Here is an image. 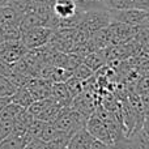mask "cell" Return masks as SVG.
Returning <instances> with one entry per match:
<instances>
[{
  "mask_svg": "<svg viewBox=\"0 0 149 149\" xmlns=\"http://www.w3.org/2000/svg\"><path fill=\"white\" fill-rule=\"evenodd\" d=\"M110 22H111V18L107 9L88 10V12H84L81 22H80V25L77 28L81 29L90 38V36L94 34L95 31L107 28Z\"/></svg>",
  "mask_w": 149,
  "mask_h": 149,
  "instance_id": "cell-1",
  "label": "cell"
},
{
  "mask_svg": "<svg viewBox=\"0 0 149 149\" xmlns=\"http://www.w3.org/2000/svg\"><path fill=\"white\" fill-rule=\"evenodd\" d=\"M54 30L46 26H38L29 30L21 31V42L28 50L42 47L50 41Z\"/></svg>",
  "mask_w": 149,
  "mask_h": 149,
  "instance_id": "cell-2",
  "label": "cell"
},
{
  "mask_svg": "<svg viewBox=\"0 0 149 149\" xmlns=\"http://www.w3.org/2000/svg\"><path fill=\"white\" fill-rule=\"evenodd\" d=\"M111 21L120 22L128 26H140L148 22V12L137 10L134 8H127L120 10H109Z\"/></svg>",
  "mask_w": 149,
  "mask_h": 149,
  "instance_id": "cell-3",
  "label": "cell"
},
{
  "mask_svg": "<svg viewBox=\"0 0 149 149\" xmlns=\"http://www.w3.org/2000/svg\"><path fill=\"white\" fill-rule=\"evenodd\" d=\"M28 49L20 41H4L0 43V60L7 64H13L24 58Z\"/></svg>",
  "mask_w": 149,
  "mask_h": 149,
  "instance_id": "cell-4",
  "label": "cell"
},
{
  "mask_svg": "<svg viewBox=\"0 0 149 149\" xmlns=\"http://www.w3.org/2000/svg\"><path fill=\"white\" fill-rule=\"evenodd\" d=\"M85 130L92 135V137L94 140H98V141L103 143V144H107L114 148L113 140H111L107 126H106L105 122L101 120L98 116H95V115L89 116L86 123H85Z\"/></svg>",
  "mask_w": 149,
  "mask_h": 149,
  "instance_id": "cell-5",
  "label": "cell"
},
{
  "mask_svg": "<svg viewBox=\"0 0 149 149\" xmlns=\"http://www.w3.org/2000/svg\"><path fill=\"white\" fill-rule=\"evenodd\" d=\"M137 28L139 26H128L120 22L111 21L107 26V30L110 33L111 45H119V43H123V42H127L131 38H134L137 31Z\"/></svg>",
  "mask_w": 149,
  "mask_h": 149,
  "instance_id": "cell-6",
  "label": "cell"
},
{
  "mask_svg": "<svg viewBox=\"0 0 149 149\" xmlns=\"http://www.w3.org/2000/svg\"><path fill=\"white\" fill-rule=\"evenodd\" d=\"M52 82L47 81L41 77H30L28 82L25 84V88L29 90L30 95L34 101L38 100H46L50 98V90H51Z\"/></svg>",
  "mask_w": 149,
  "mask_h": 149,
  "instance_id": "cell-7",
  "label": "cell"
},
{
  "mask_svg": "<svg viewBox=\"0 0 149 149\" xmlns=\"http://www.w3.org/2000/svg\"><path fill=\"white\" fill-rule=\"evenodd\" d=\"M52 13L58 18V21L68 20L73 17L80 9H77L73 0H55L52 3Z\"/></svg>",
  "mask_w": 149,
  "mask_h": 149,
  "instance_id": "cell-8",
  "label": "cell"
},
{
  "mask_svg": "<svg viewBox=\"0 0 149 149\" xmlns=\"http://www.w3.org/2000/svg\"><path fill=\"white\" fill-rule=\"evenodd\" d=\"M50 98L60 107H68L73 101V97L68 92L64 82H52L50 90Z\"/></svg>",
  "mask_w": 149,
  "mask_h": 149,
  "instance_id": "cell-9",
  "label": "cell"
},
{
  "mask_svg": "<svg viewBox=\"0 0 149 149\" xmlns=\"http://www.w3.org/2000/svg\"><path fill=\"white\" fill-rule=\"evenodd\" d=\"M94 139L85 128L79 130L71 136L67 149H90Z\"/></svg>",
  "mask_w": 149,
  "mask_h": 149,
  "instance_id": "cell-10",
  "label": "cell"
},
{
  "mask_svg": "<svg viewBox=\"0 0 149 149\" xmlns=\"http://www.w3.org/2000/svg\"><path fill=\"white\" fill-rule=\"evenodd\" d=\"M89 41H90V43L93 45L94 50H103L107 46H110L111 39H110V33H109L107 28L101 29V30L95 31L94 34H92Z\"/></svg>",
  "mask_w": 149,
  "mask_h": 149,
  "instance_id": "cell-11",
  "label": "cell"
},
{
  "mask_svg": "<svg viewBox=\"0 0 149 149\" xmlns=\"http://www.w3.org/2000/svg\"><path fill=\"white\" fill-rule=\"evenodd\" d=\"M20 21L21 17L16 15L12 8H9L8 5L0 7V29L10 25H20Z\"/></svg>",
  "mask_w": 149,
  "mask_h": 149,
  "instance_id": "cell-12",
  "label": "cell"
},
{
  "mask_svg": "<svg viewBox=\"0 0 149 149\" xmlns=\"http://www.w3.org/2000/svg\"><path fill=\"white\" fill-rule=\"evenodd\" d=\"M106 62V56H105V51L103 50H97V51H93L90 54H88L86 56L82 59V63L86 65L89 70L95 71L100 67H102Z\"/></svg>",
  "mask_w": 149,
  "mask_h": 149,
  "instance_id": "cell-13",
  "label": "cell"
},
{
  "mask_svg": "<svg viewBox=\"0 0 149 149\" xmlns=\"http://www.w3.org/2000/svg\"><path fill=\"white\" fill-rule=\"evenodd\" d=\"M33 101H34L33 97L30 95L29 90L26 89L25 86L18 88V89L15 92V94L10 97V102L16 103V105L20 106V107L24 109V110H26V109L31 105V102H33Z\"/></svg>",
  "mask_w": 149,
  "mask_h": 149,
  "instance_id": "cell-14",
  "label": "cell"
},
{
  "mask_svg": "<svg viewBox=\"0 0 149 149\" xmlns=\"http://www.w3.org/2000/svg\"><path fill=\"white\" fill-rule=\"evenodd\" d=\"M38 26H45V22L33 10L26 12L25 15L21 17V21H20V30L21 31L29 30V29H33V28H38Z\"/></svg>",
  "mask_w": 149,
  "mask_h": 149,
  "instance_id": "cell-15",
  "label": "cell"
},
{
  "mask_svg": "<svg viewBox=\"0 0 149 149\" xmlns=\"http://www.w3.org/2000/svg\"><path fill=\"white\" fill-rule=\"evenodd\" d=\"M62 134H65V132L58 130L52 123H45L43 128H42V131L39 132V135H38L37 139L42 140L43 143L47 144V143H50L51 140H54V139H56L58 136H60Z\"/></svg>",
  "mask_w": 149,
  "mask_h": 149,
  "instance_id": "cell-16",
  "label": "cell"
},
{
  "mask_svg": "<svg viewBox=\"0 0 149 149\" xmlns=\"http://www.w3.org/2000/svg\"><path fill=\"white\" fill-rule=\"evenodd\" d=\"M8 7L12 8L17 16L22 17L26 12L31 10V0H9Z\"/></svg>",
  "mask_w": 149,
  "mask_h": 149,
  "instance_id": "cell-17",
  "label": "cell"
},
{
  "mask_svg": "<svg viewBox=\"0 0 149 149\" xmlns=\"http://www.w3.org/2000/svg\"><path fill=\"white\" fill-rule=\"evenodd\" d=\"M103 5L107 10H120L131 8V0H103Z\"/></svg>",
  "mask_w": 149,
  "mask_h": 149,
  "instance_id": "cell-18",
  "label": "cell"
},
{
  "mask_svg": "<svg viewBox=\"0 0 149 149\" xmlns=\"http://www.w3.org/2000/svg\"><path fill=\"white\" fill-rule=\"evenodd\" d=\"M70 139H71V135L62 134L60 136H58L56 139L47 143V149H65L68 147Z\"/></svg>",
  "mask_w": 149,
  "mask_h": 149,
  "instance_id": "cell-19",
  "label": "cell"
},
{
  "mask_svg": "<svg viewBox=\"0 0 149 149\" xmlns=\"http://www.w3.org/2000/svg\"><path fill=\"white\" fill-rule=\"evenodd\" d=\"M64 84H65V86H67L68 92L71 93V95H72L73 98L81 94V92H82V85H81V81H80L79 79H76V77L72 76L70 80H68V81H65Z\"/></svg>",
  "mask_w": 149,
  "mask_h": 149,
  "instance_id": "cell-20",
  "label": "cell"
},
{
  "mask_svg": "<svg viewBox=\"0 0 149 149\" xmlns=\"http://www.w3.org/2000/svg\"><path fill=\"white\" fill-rule=\"evenodd\" d=\"M16 90L17 89L5 77H0V97H12Z\"/></svg>",
  "mask_w": 149,
  "mask_h": 149,
  "instance_id": "cell-21",
  "label": "cell"
},
{
  "mask_svg": "<svg viewBox=\"0 0 149 149\" xmlns=\"http://www.w3.org/2000/svg\"><path fill=\"white\" fill-rule=\"evenodd\" d=\"M22 149H47V144L36 137V139L29 140Z\"/></svg>",
  "mask_w": 149,
  "mask_h": 149,
  "instance_id": "cell-22",
  "label": "cell"
},
{
  "mask_svg": "<svg viewBox=\"0 0 149 149\" xmlns=\"http://www.w3.org/2000/svg\"><path fill=\"white\" fill-rule=\"evenodd\" d=\"M131 8L143 12H149V0H131Z\"/></svg>",
  "mask_w": 149,
  "mask_h": 149,
  "instance_id": "cell-23",
  "label": "cell"
},
{
  "mask_svg": "<svg viewBox=\"0 0 149 149\" xmlns=\"http://www.w3.org/2000/svg\"><path fill=\"white\" fill-rule=\"evenodd\" d=\"M10 73V67L9 64L4 63L3 60H0V77H7Z\"/></svg>",
  "mask_w": 149,
  "mask_h": 149,
  "instance_id": "cell-24",
  "label": "cell"
},
{
  "mask_svg": "<svg viewBox=\"0 0 149 149\" xmlns=\"http://www.w3.org/2000/svg\"><path fill=\"white\" fill-rule=\"evenodd\" d=\"M90 149H115V148L110 147V145H107V144H103V143L98 141V140H94Z\"/></svg>",
  "mask_w": 149,
  "mask_h": 149,
  "instance_id": "cell-25",
  "label": "cell"
},
{
  "mask_svg": "<svg viewBox=\"0 0 149 149\" xmlns=\"http://www.w3.org/2000/svg\"><path fill=\"white\" fill-rule=\"evenodd\" d=\"M10 102V97H0V111Z\"/></svg>",
  "mask_w": 149,
  "mask_h": 149,
  "instance_id": "cell-26",
  "label": "cell"
},
{
  "mask_svg": "<svg viewBox=\"0 0 149 149\" xmlns=\"http://www.w3.org/2000/svg\"><path fill=\"white\" fill-rule=\"evenodd\" d=\"M8 3H9V0H0V7H5V5H8Z\"/></svg>",
  "mask_w": 149,
  "mask_h": 149,
  "instance_id": "cell-27",
  "label": "cell"
},
{
  "mask_svg": "<svg viewBox=\"0 0 149 149\" xmlns=\"http://www.w3.org/2000/svg\"><path fill=\"white\" fill-rule=\"evenodd\" d=\"M100 1H101V3H102V4H103V0H100Z\"/></svg>",
  "mask_w": 149,
  "mask_h": 149,
  "instance_id": "cell-28",
  "label": "cell"
},
{
  "mask_svg": "<svg viewBox=\"0 0 149 149\" xmlns=\"http://www.w3.org/2000/svg\"><path fill=\"white\" fill-rule=\"evenodd\" d=\"M65 149H67V148H65Z\"/></svg>",
  "mask_w": 149,
  "mask_h": 149,
  "instance_id": "cell-29",
  "label": "cell"
}]
</instances>
